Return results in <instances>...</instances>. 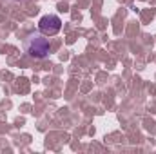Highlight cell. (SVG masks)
<instances>
[{
  "label": "cell",
  "instance_id": "cell-1",
  "mask_svg": "<svg viewBox=\"0 0 156 154\" xmlns=\"http://www.w3.org/2000/svg\"><path fill=\"white\" fill-rule=\"evenodd\" d=\"M24 51L27 53V56L35 58V60H42L49 54L51 51V44H49V38H45L44 35L40 33H31L26 42H24Z\"/></svg>",
  "mask_w": 156,
  "mask_h": 154
},
{
  "label": "cell",
  "instance_id": "cell-2",
  "mask_svg": "<svg viewBox=\"0 0 156 154\" xmlns=\"http://www.w3.org/2000/svg\"><path fill=\"white\" fill-rule=\"evenodd\" d=\"M60 27H62V20L56 15H45V16L40 18V22H38V29L44 35H47V37L56 35L60 31Z\"/></svg>",
  "mask_w": 156,
  "mask_h": 154
},
{
  "label": "cell",
  "instance_id": "cell-3",
  "mask_svg": "<svg viewBox=\"0 0 156 154\" xmlns=\"http://www.w3.org/2000/svg\"><path fill=\"white\" fill-rule=\"evenodd\" d=\"M7 2H18V0H7Z\"/></svg>",
  "mask_w": 156,
  "mask_h": 154
}]
</instances>
